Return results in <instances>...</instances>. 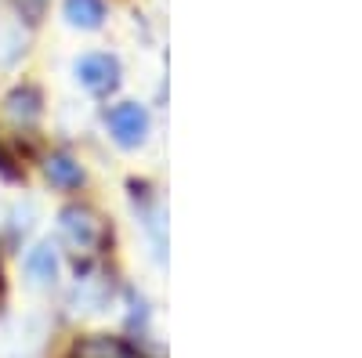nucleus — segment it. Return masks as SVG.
Instances as JSON below:
<instances>
[{"label":"nucleus","instance_id":"nucleus-1","mask_svg":"<svg viewBox=\"0 0 362 358\" xmlns=\"http://www.w3.org/2000/svg\"><path fill=\"white\" fill-rule=\"evenodd\" d=\"M58 228H62L66 243L73 250H83V253H95L105 243V225L90 206H66V210L58 214Z\"/></svg>","mask_w":362,"mask_h":358},{"label":"nucleus","instance_id":"nucleus-9","mask_svg":"<svg viewBox=\"0 0 362 358\" xmlns=\"http://www.w3.org/2000/svg\"><path fill=\"white\" fill-rule=\"evenodd\" d=\"M47 4H51V0H18V11H22L25 22H40L44 11H47Z\"/></svg>","mask_w":362,"mask_h":358},{"label":"nucleus","instance_id":"nucleus-5","mask_svg":"<svg viewBox=\"0 0 362 358\" xmlns=\"http://www.w3.org/2000/svg\"><path fill=\"white\" fill-rule=\"evenodd\" d=\"M25 275L33 286H51L58 279V250L51 243H37L25 253Z\"/></svg>","mask_w":362,"mask_h":358},{"label":"nucleus","instance_id":"nucleus-4","mask_svg":"<svg viewBox=\"0 0 362 358\" xmlns=\"http://www.w3.org/2000/svg\"><path fill=\"white\" fill-rule=\"evenodd\" d=\"M4 112L15 127H33L40 112H44V98L37 87H15V91L4 98Z\"/></svg>","mask_w":362,"mask_h":358},{"label":"nucleus","instance_id":"nucleus-7","mask_svg":"<svg viewBox=\"0 0 362 358\" xmlns=\"http://www.w3.org/2000/svg\"><path fill=\"white\" fill-rule=\"evenodd\" d=\"M62 15L73 29H98L105 22V0H62Z\"/></svg>","mask_w":362,"mask_h":358},{"label":"nucleus","instance_id":"nucleus-6","mask_svg":"<svg viewBox=\"0 0 362 358\" xmlns=\"http://www.w3.org/2000/svg\"><path fill=\"white\" fill-rule=\"evenodd\" d=\"M44 174H47V181L54 189H80L83 185V167L73 156H66V153L47 156L44 160Z\"/></svg>","mask_w":362,"mask_h":358},{"label":"nucleus","instance_id":"nucleus-8","mask_svg":"<svg viewBox=\"0 0 362 358\" xmlns=\"http://www.w3.org/2000/svg\"><path fill=\"white\" fill-rule=\"evenodd\" d=\"M76 358H124V347L109 337H87L76 347Z\"/></svg>","mask_w":362,"mask_h":358},{"label":"nucleus","instance_id":"nucleus-2","mask_svg":"<svg viewBox=\"0 0 362 358\" xmlns=\"http://www.w3.org/2000/svg\"><path fill=\"white\" fill-rule=\"evenodd\" d=\"M105 127L119 148H138L148 138V112L138 102H119L105 112Z\"/></svg>","mask_w":362,"mask_h":358},{"label":"nucleus","instance_id":"nucleus-3","mask_svg":"<svg viewBox=\"0 0 362 358\" xmlns=\"http://www.w3.org/2000/svg\"><path fill=\"white\" fill-rule=\"evenodd\" d=\"M76 80L87 87L90 95H112L119 87V62H116V54L90 51V54L76 58Z\"/></svg>","mask_w":362,"mask_h":358},{"label":"nucleus","instance_id":"nucleus-10","mask_svg":"<svg viewBox=\"0 0 362 358\" xmlns=\"http://www.w3.org/2000/svg\"><path fill=\"white\" fill-rule=\"evenodd\" d=\"M0 170H4V174H11V170H8V160H4V156H0Z\"/></svg>","mask_w":362,"mask_h":358}]
</instances>
